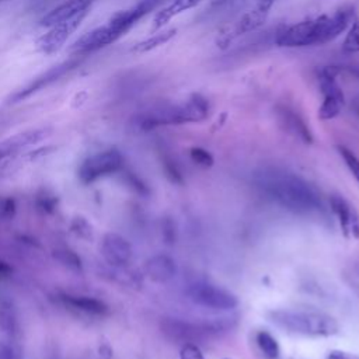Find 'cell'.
<instances>
[{
  "instance_id": "6da1fadb",
  "label": "cell",
  "mask_w": 359,
  "mask_h": 359,
  "mask_svg": "<svg viewBox=\"0 0 359 359\" xmlns=\"http://www.w3.org/2000/svg\"><path fill=\"white\" fill-rule=\"evenodd\" d=\"M252 181L265 198L289 212L311 215L323 210L317 189L294 172L272 167L262 168L254 174Z\"/></svg>"
},
{
  "instance_id": "7a4b0ae2",
  "label": "cell",
  "mask_w": 359,
  "mask_h": 359,
  "mask_svg": "<svg viewBox=\"0 0 359 359\" xmlns=\"http://www.w3.org/2000/svg\"><path fill=\"white\" fill-rule=\"evenodd\" d=\"M353 10L341 8L334 14H323L280 28L275 36V43L282 48H304L325 45L337 39L352 24Z\"/></svg>"
},
{
  "instance_id": "3957f363",
  "label": "cell",
  "mask_w": 359,
  "mask_h": 359,
  "mask_svg": "<svg viewBox=\"0 0 359 359\" xmlns=\"http://www.w3.org/2000/svg\"><path fill=\"white\" fill-rule=\"evenodd\" d=\"M266 317L273 325L290 334L304 337L327 338L338 334L339 331L338 321L332 316L323 311L278 309L268 311Z\"/></svg>"
},
{
  "instance_id": "277c9868",
  "label": "cell",
  "mask_w": 359,
  "mask_h": 359,
  "mask_svg": "<svg viewBox=\"0 0 359 359\" xmlns=\"http://www.w3.org/2000/svg\"><path fill=\"white\" fill-rule=\"evenodd\" d=\"M209 102L208 100L198 93L189 95V98L177 105H168L163 108L153 109L142 115L139 125L144 130L154 129L157 126L165 125H184V123H196L208 118Z\"/></svg>"
},
{
  "instance_id": "5b68a950",
  "label": "cell",
  "mask_w": 359,
  "mask_h": 359,
  "mask_svg": "<svg viewBox=\"0 0 359 359\" xmlns=\"http://www.w3.org/2000/svg\"><path fill=\"white\" fill-rule=\"evenodd\" d=\"M233 325L229 318H208L203 321H189L185 318H164L161 321V332L177 344H196L226 332Z\"/></svg>"
},
{
  "instance_id": "8992f818",
  "label": "cell",
  "mask_w": 359,
  "mask_h": 359,
  "mask_svg": "<svg viewBox=\"0 0 359 359\" xmlns=\"http://www.w3.org/2000/svg\"><path fill=\"white\" fill-rule=\"evenodd\" d=\"M342 66H324L318 70V84L323 94V102L318 108V118L330 121L337 118L345 105V95L337 83V76Z\"/></svg>"
},
{
  "instance_id": "52a82bcc",
  "label": "cell",
  "mask_w": 359,
  "mask_h": 359,
  "mask_svg": "<svg viewBox=\"0 0 359 359\" xmlns=\"http://www.w3.org/2000/svg\"><path fill=\"white\" fill-rule=\"evenodd\" d=\"M187 294L195 304L212 310H233L238 306V297L230 290L208 283L194 282L188 286Z\"/></svg>"
},
{
  "instance_id": "ba28073f",
  "label": "cell",
  "mask_w": 359,
  "mask_h": 359,
  "mask_svg": "<svg viewBox=\"0 0 359 359\" xmlns=\"http://www.w3.org/2000/svg\"><path fill=\"white\" fill-rule=\"evenodd\" d=\"M123 164L122 154L116 149H108L87 157L79 168V180L88 185L101 177L116 172Z\"/></svg>"
},
{
  "instance_id": "9c48e42d",
  "label": "cell",
  "mask_w": 359,
  "mask_h": 359,
  "mask_svg": "<svg viewBox=\"0 0 359 359\" xmlns=\"http://www.w3.org/2000/svg\"><path fill=\"white\" fill-rule=\"evenodd\" d=\"M275 1L276 0H255L254 7L251 10H248L247 13H244L241 15V18L236 22V25L230 31L220 34V36L216 39L217 46L224 48L236 36H238L241 34L255 31L257 28H259L265 22V20H266L272 6L275 4Z\"/></svg>"
},
{
  "instance_id": "30bf717a",
  "label": "cell",
  "mask_w": 359,
  "mask_h": 359,
  "mask_svg": "<svg viewBox=\"0 0 359 359\" xmlns=\"http://www.w3.org/2000/svg\"><path fill=\"white\" fill-rule=\"evenodd\" d=\"M87 13L88 11H81L73 17H69V18L52 25L46 34L41 35L36 39V42H35L36 49L45 55L57 52L65 45L67 38L80 27L81 21L87 15Z\"/></svg>"
},
{
  "instance_id": "8fae6325",
  "label": "cell",
  "mask_w": 359,
  "mask_h": 359,
  "mask_svg": "<svg viewBox=\"0 0 359 359\" xmlns=\"http://www.w3.org/2000/svg\"><path fill=\"white\" fill-rule=\"evenodd\" d=\"M160 0H142L136 6L126 8V10H119L114 13L105 24L111 34L114 35L115 39H119L122 35H125L132 27L137 24L146 14H149L151 10L157 7Z\"/></svg>"
},
{
  "instance_id": "7c38bea8",
  "label": "cell",
  "mask_w": 359,
  "mask_h": 359,
  "mask_svg": "<svg viewBox=\"0 0 359 359\" xmlns=\"http://www.w3.org/2000/svg\"><path fill=\"white\" fill-rule=\"evenodd\" d=\"M80 59L79 57H73V59H69L57 66H53L52 69H49L46 73H43L42 76L36 77L34 81H31L27 87L18 90L17 93H14L11 97H10V102H20V101H24L27 100L28 97H31L32 94L38 93L39 90L48 87L49 84L57 81L59 79H62L63 76H66L69 72H72L73 69H76L79 65H80Z\"/></svg>"
},
{
  "instance_id": "4fadbf2b",
  "label": "cell",
  "mask_w": 359,
  "mask_h": 359,
  "mask_svg": "<svg viewBox=\"0 0 359 359\" xmlns=\"http://www.w3.org/2000/svg\"><path fill=\"white\" fill-rule=\"evenodd\" d=\"M331 210L334 212L341 231L346 238H359V215L356 209L341 195H331Z\"/></svg>"
},
{
  "instance_id": "5bb4252c",
  "label": "cell",
  "mask_w": 359,
  "mask_h": 359,
  "mask_svg": "<svg viewBox=\"0 0 359 359\" xmlns=\"http://www.w3.org/2000/svg\"><path fill=\"white\" fill-rule=\"evenodd\" d=\"M101 252L104 259L115 268H122L129 264L133 254L130 243L116 233H108L104 236Z\"/></svg>"
},
{
  "instance_id": "9a60e30c",
  "label": "cell",
  "mask_w": 359,
  "mask_h": 359,
  "mask_svg": "<svg viewBox=\"0 0 359 359\" xmlns=\"http://www.w3.org/2000/svg\"><path fill=\"white\" fill-rule=\"evenodd\" d=\"M276 116L279 121L280 128L293 136L294 139L300 140L304 144L313 143V135L304 119L290 107L287 105H278L276 107Z\"/></svg>"
},
{
  "instance_id": "2e32d148",
  "label": "cell",
  "mask_w": 359,
  "mask_h": 359,
  "mask_svg": "<svg viewBox=\"0 0 359 359\" xmlns=\"http://www.w3.org/2000/svg\"><path fill=\"white\" fill-rule=\"evenodd\" d=\"M115 41L116 39L114 38V35L111 34L108 27L102 25V27H97V28L91 29L90 32H86L77 41H74L70 46V52L76 53L77 56L86 55V53L98 50Z\"/></svg>"
},
{
  "instance_id": "e0dca14e",
  "label": "cell",
  "mask_w": 359,
  "mask_h": 359,
  "mask_svg": "<svg viewBox=\"0 0 359 359\" xmlns=\"http://www.w3.org/2000/svg\"><path fill=\"white\" fill-rule=\"evenodd\" d=\"M146 275L156 283H165L177 275L175 261L165 254H157L144 264Z\"/></svg>"
},
{
  "instance_id": "ac0fdd59",
  "label": "cell",
  "mask_w": 359,
  "mask_h": 359,
  "mask_svg": "<svg viewBox=\"0 0 359 359\" xmlns=\"http://www.w3.org/2000/svg\"><path fill=\"white\" fill-rule=\"evenodd\" d=\"M95 0H66L65 3L55 7L52 11H49L46 15H43L39 21V25L42 27H52L69 17H73L81 11H87L88 7Z\"/></svg>"
},
{
  "instance_id": "d6986e66",
  "label": "cell",
  "mask_w": 359,
  "mask_h": 359,
  "mask_svg": "<svg viewBox=\"0 0 359 359\" xmlns=\"http://www.w3.org/2000/svg\"><path fill=\"white\" fill-rule=\"evenodd\" d=\"M60 302L77 311L91 314V316H102L108 311V307L104 302L90 297V296H73V294H62Z\"/></svg>"
},
{
  "instance_id": "ffe728a7",
  "label": "cell",
  "mask_w": 359,
  "mask_h": 359,
  "mask_svg": "<svg viewBox=\"0 0 359 359\" xmlns=\"http://www.w3.org/2000/svg\"><path fill=\"white\" fill-rule=\"evenodd\" d=\"M202 0H172L170 4H167L165 7H163L153 18V31H158L161 29L167 22H170L174 17H177L178 14L194 8L195 6H198Z\"/></svg>"
},
{
  "instance_id": "44dd1931",
  "label": "cell",
  "mask_w": 359,
  "mask_h": 359,
  "mask_svg": "<svg viewBox=\"0 0 359 359\" xmlns=\"http://www.w3.org/2000/svg\"><path fill=\"white\" fill-rule=\"evenodd\" d=\"M177 34V29L175 28H170V29H164V31H160L151 36H149L147 39H143L140 42H137L133 48H132V52L135 53H144V52H150L164 43H167L171 38H174V35Z\"/></svg>"
},
{
  "instance_id": "7402d4cb",
  "label": "cell",
  "mask_w": 359,
  "mask_h": 359,
  "mask_svg": "<svg viewBox=\"0 0 359 359\" xmlns=\"http://www.w3.org/2000/svg\"><path fill=\"white\" fill-rule=\"evenodd\" d=\"M255 342L265 356V359H278L280 355V348L276 338L268 331H258L255 335Z\"/></svg>"
},
{
  "instance_id": "603a6c76",
  "label": "cell",
  "mask_w": 359,
  "mask_h": 359,
  "mask_svg": "<svg viewBox=\"0 0 359 359\" xmlns=\"http://www.w3.org/2000/svg\"><path fill=\"white\" fill-rule=\"evenodd\" d=\"M342 50L345 53H358L359 52V20L351 24L348 34L342 43Z\"/></svg>"
},
{
  "instance_id": "cb8c5ba5",
  "label": "cell",
  "mask_w": 359,
  "mask_h": 359,
  "mask_svg": "<svg viewBox=\"0 0 359 359\" xmlns=\"http://www.w3.org/2000/svg\"><path fill=\"white\" fill-rule=\"evenodd\" d=\"M337 149H338L339 156H341L342 160L345 161L346 167L349 168L351 174L355 177V180H356L358 184H359V157H358L352 150H349V149L345 147V146H338Z\"/></svg>"
},
{
  "instance_id": "d4e9b609",
  "label": "cell",
  "mask_w": 359,
  "mask_h": 359,
  "mask_svg": "<svg viewBox=\"0 0 359 359\" xmlns=\"http://www.w3.org/2000/svg\"><path fill=\"white\" fill-rule=\"evenodd\" d=\"M189 157H191V160H192L195 164H198V165H201V167H203V168H209V167H212L213 163H215V158H213V156L210 154V151H208V150L203 149V147H198V146L191 147V150H189Z\"/></svg>"
},
{
  "instance_id": "484cf974",
  "label": "cell",
  "mask_w": 359,
  "mask_h": 359,
  "mask_svg": "<svg viewBox=\"0 0 359 359\" xmlns=\"http://www.w3.org/2000/svg\"><path fill=\"white\" fill-rule=\"evenodd\" d=\"M180 359H205L199 345L196 344H184L180 349Z\"/></svg>"
},
{
  "instance_id": "4316f807",
  "label": "cell",
  "mask_w": 359,
  "mask_h": 359,
  "mask_svg": "<svg viewBox=\"0 0 359 359\" xmlns=\"http://www.w3.org/2000/svg\"><path fill=\"white\" fill-rule=\"evenodd\" d=\"M55 257H57L63 264L69 265V266H73L76 269H79L81 266V262H80V258L70 250H62V251H56Z\"/></svg>"
},
{
  "instance_id": "83f0119b",
  "label": "cell",
  "mask_w": 359,
  "mask_h": 359,
  "mask_svg": "<svg viewBox=\"0 0 359 359\" xmlns=\"http://www.w3.org/2000/svg\"><path fill=\"white\" fill-rule=\"evenodd\" d=\"M164 170H165V174L167 177L172 181V182H177V184H182V175L178 170V167L175 165V163L172 160H164Z\"/></svg>"
},
{
  "instance_id": "f1b7e54d",
  "label": "cell",
  "mask_w": 359,
  "mask_h": 359,
  "mask_svg": "<svg viewBox=\"0 0 359 359\" xmlns=\"http://www.w3.org/2000/svg\"><path fill=\"white\" fill-rule=\"evenodd\" d=\"M0 359H20V355L13 345L0 344Z\"/></svg>"
},
{
  "instance_id": "f546056e",
  "label": "cell",
  "mask_w": 359,
  "mask_h": 359,
  "mask_svg": "<svg viewBox=\"0 0 359 359\" xmlns=\"http://www.w3.org/2000/svg\"><path fill=\"white\" fill-rule=\"evenodd\" d=\"M56 198L55 196H48V195H43V196H39L38 198V206L45 210V212H52L55 205H56Z\"/></svg>"
},
{
  "instance_id": "4dcf8cb0",
  "label": "cell",
  "mask_w": 359,
  "mask_h": 359,
  "mask_svg": "<svg viewBox=\"0 0 359 359\" xmlns=\"http://www.w3.org/2000/svg\"><path fill=\"white\" fill-rule=\"evenodd\" d=\"M325 359H359V356L355 355V353H349V352H345V351L335 349V351L328 352Z\"/></svg>"
},
{
  "instance_id": "1f68e13d",
  "label": "cell",
  "mask_w": 359,
  "mask_h": 359,
  "mask_svg": "<svg viewBox=\"0 0 359 359\" xmlns=\"http://www.w3.org/2000/svg\"><path fill=\"white\" fill-rule=\"evenodd\" d=\"M14 210H15V208H14V201H13V199H6L4 203H3V206H1V209H0V215H1V217H4V219H10V217H13Z\"/></svg>"
},
{
  "instance_id": "d6a6232c",
  "label": "cell",
  "mask_w": 359,
  "mask_h": 359,
  "mask_svg": "<svg viewBox=\"0 0 359 359\" xmlns=\"http://www.w3.org/2000/svg\"><path fill=\"white\" fill-rule=\"evenodd\" d=\"M11 271H13L11 266L6 261L0 259V276H6V275L11 273Z\"/></svg>"
},
{
  "instance_id": "836d02e7",
  "label": "cell",
  "mask_w": 359,
  "mask_h": 359,
  "mask_svg": "<svg viewBox=\"0 0 359 359\" xmlns=\"http://www.w3.org/2000/svg\"><path fill=\"white\" fill-rule=\"evenodd\" d=\"M10 151H13V150H11V149L6 144V142H4V143L0 146V160H1L6 154H8Z\"/></svg>"
},
{
  "instance_id": "e575fe53",
  "label": "cell",
  "mask_w": 359,
  "mask_h": 359,
  "mask_svg": "<svg viewBox=\"0 0 359 359\" xmlns=\"http://www.w3.org/2000/svg\"><path fill=\"white\" fill-rule=\"evenodd\" d=\"M355 111H356V114L359 115V101L355 104Z\"/></svg>"
},
{
  "instance_id": "d590c367",
  "label": "cell",
  "mask_w": 359,
  "mask_h": 359,
  "mask_svg": "<svg viewBox=\"0 0 359 359\" xmlns=\"http://www.w3.org/2000/svg\"><path fill=\"white\" fill-rule=\"evenodd\" d=\"M222 1H224V0H213V3H222Z\"/></svg>"
},
{
  "instance_id": "8d00e7d4",
  "label": "cell",
  "mask_w": 359,
  "mask_h": 359,
  "mask_svg": "<svg viewBox=\"0 0 359 359\" xmlns=\"http://www.w3.org/2000/svg\"><path fill=\"white\" fill-rule=\"evenodd\" d=\"M356 273H358V276H359V268H358V271H356Z\"/></svg>"
},
{
  "instance_id": "74e56055",
  "label": "cell",
  "mask_w": 359,
  "mask_h": 359,
  "mask_svg": "<svg viewBox=\"0 0 359 359\" xmlns=\"http://www.w3.org/2000/svg\"><path fill=\"white\" fill-rule=\"evenodd\" d=\"M223 359H231V358H223Z\"/></svg>"
},
{
  "instance_id": "f35d334b",
  "label": "cell",
  "mask_w": 359,
  "mask_h": 359,
  "mask_svg": "<svg viewBox=\"0 0 359 359\" xmlns=\"http://www.w3.org/2000/svg\"><path fill=\"white\" fill-rule=\"evenodd\" d=\"M0 1H3V0H0Z\"/></svg>"
}]
</instances>
